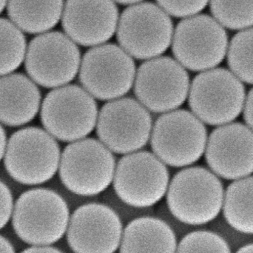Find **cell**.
Here are the masks:
<instances>
[{"label": "cell", "mask_w": 253, "mask_h": 253, "mask_svg": "<svg viewBox=\"0 0 253 253\" xmlns=\"http://www.w3.org/2000/svg\"><path fill=\"white\" fill-rule=\"evenodd\" d=\"M224 192L218 177L201 167L187 168L172 178L168 208L178 221L199 226L215 220L222 211Z\"/></svg>", "instance_id": "cell-1"}, {"label": "cell", "mask_w": 253, "mask_h": 253, "mask_svg": "<svg viewBox=\"0 0 253 253\" xmlns=\"http://www.w3.org/2000/svg\"><path fill=\"white\" fill-rule=\"evenodd\" d=\"M70 221L69 209L60 195L37 188L22 193L13 208V225L25 243L47 246L63 237Z\"/></svg>", "instance_id": "cell-2"}, {"label": "cell", "mask_w": 253, "mask_h": 253, "mask_svg": "<svg viewBox=\"0 0 253 253\" xmlns=\"http://www.w3.org/2000/svg\"><path fill=\"white\" fill-rule=\"evenodd\" d=\"M188 95L193 114L210 126H221L234 121L243 111L246 100L242 81L224 68H212L196 76Z\"/></svg>", "instance_id": "cell-3"}, {"label": "cell", "mask_w": 253, "mask_h": 253, "mask_svg": "<svg viewBox=\"0 0 253 253\" xmlns=\"http://www.w3.org/2000/svg\"><path fill=\"white\" fill-rule=\"evenodd\" d=\"M60 163V150L49 132L38 127L19 129L10 137L4 166L21 184L37 185L51 179Z\"/></svg>", "instance_id": "cell-4"}, {"label": "cell", "mask_w": 253, "mask_h": 253, "mask_svg": "<svg viewBox=\"0 0 253 253\" xmlns=\"http://www.w3.org/2000/svg\"><path fill=\"white\" fill-rule=\"evenodd\" d=\"M115 159L109 149L93 138L65 147L59 163L62 184L73 193L93 196L105 191L115 174Z\"/></svg>", "instance_id": "cell-5"}, {"label": "cell", "mask_w": 253, "mask_h": 253, "mask_svg": "<svg viewBox=\"0 0 253 253\" xmlns=\"http://www.w3.org/2000/svg\"><path fill=\"white\" fill-rule=\"evenodd\" d=\"M151 133L152 148L156 156L175 168L197 162L208 142L203 123L184 110H174L159 117Z\"/></svg>", "instance_id": "cell-6"}, {"label": "cell", "mask_w": 253, "mask_h": 253, "mask_svg": "<svg viewBox=\"0 0 253 253\" xmlns=\"http://www.w3.org/2000/svg\"><path fill=\"white\" fill-rule=\"evenodd\" d=\"M172 31V20L163 9L152 2L138 3L122 13L117 40L129 56L151 59L168 50Z\"/></svg>", "instance_id": "cell-7"}, {"label": "cell", "mask_w": 253, "mask_h": 253, "mask_svg": "<svg viewBox=\"0 0 253 253\" xmlns=\"http://www.w3.org/2000/svg\"><path fill=\"white\" fill-rule=\"evenodd\" d=\"M97 105L91 95L77 85L52 90L42 105L41 120L53 137L63 141L83 139L94 129Z\"/></svg>", "instance_id": "cell-8"}, {"label": "cell", "mask_w": 253, "mask_h": 253, "mask_svg": "<svg viewBox=\"0 0 253 253\" xmlns=\"http://www.w3.org/2000/svg\"><path fill=\"white\" fill-rule=\"evenodd\" d=\"M172 50L184 68L208 71L224 60L228 50V37L216 19L208 15H195L177 25Z\"/></svg>", "instance_id": "cell-9"}, {"label": "cell", "mask_w": 253, "mask_h": 253, "mask_svg": "<svg viewBox=\"0 0 253 253\" xmlns=\"http://www.w3.org/2000/svg\"><path fill=\"white\" fill-rule=\"evenodd\" d=\"M131 56L117 44L96 46L84 54L80 67L83 87L99 100H114L128 93L135 78Z\"/></svg>", "instance_id": "cell-10"}, {"label": "cell", "mask_w": 253, "mask_h": 253, "mask_svg": "<svg viewBox=\"0 0 253 253\" xmlns=\"http://www.w3.org/2000/svg\"><path fill=\"white\" fill-rule=\"evenodd\" d=\"M80 51L74 41L58 31L34 39L27 49L25 68L37 84L51 88L72 81L80 68Z\"/></svg>", "instance_id": "cell-11"}, {"label": "cell", "mask_w": 253, "mask_h": 253, "mask_svg": "<svg viewBox=\"0 0 253 253\" xmlns=\"http://www.w3.org/2000/svg\"><path fill=\"white\" fill-rule=\"evenodd\" d=\"M169 172L149 152H134L119 162L114 177L116 193L126 205L137 208L157 204L166 193Z\"/></svg>", "instance_id": "cell-12"}, {"label": "cell", "mask_w": 253, "mask_h": 253, "mask_svg": "<svg viewBox=\"0 0 253 253\" xmlns=\"http://www.w3.org/2000/svg\"><path fill=\"white\" fill-rule=\"evenodd\" d=\"M190 80L172 58L156 57L143 63L135 78V93L143 106L155 113L174 111L187 99Z\"/></svg>", "instance_id": "cell-13"}, {"label": "cell", "mask_w": 253, "mask_h": 253, "mask_svg": "<svg viewBox=\"0 0 253 253\" xmlns=\"http://www.w3.org/2000/svg\"><path fill=\"white\" fill-rule=\"evenodd\" d=\"M152 119L141 104L129 98L114 99L102 107L97 134L104 145L120 154L132 153L146 145Z\"/></svg>", "instance_id": "cell-14"}, {"label": "cell", "mask_w": 253, "mask_h": 253, "mask_svg": "<svg viewBox=\"0 0 253 253\" xmlns=\"http://www.w3.org/2000/svg\"><path fill=\"white\" fill-rule=\"evenodd\" d=\"M75 253H114L123 238V224L117 212L102 204H87L76 210L67 230Z\"/></svg>", "instance_id": "cell-15"}, {"label": "cell", "mask_w": 253, "mask_h": 253, "mask_svg": "<svg viewBox=\"0 0 253 253\" xmlns=\"http://www.w3.org/2000/svg\"><path fill=\"white\" fill-rule=\"evenodd\" d=\"M206 160L221 178L238 180L253 172V131L241 123L218 126L207 142Z\"/></svg>", "instance_id": "cell-16"}, {"label": "cell", "mask_w": 253, "mask_h": 253, "mask_svg": "<svg viewBox=\"0 0 253 253\" xmlns=\"http://www.w3.org/2000/svg\"><path fill=\"white\" fill-rule=\"evenodd\" d=\"M119 11L113 0H67L62 27L70 39L83 46L103 44L115 34Z\"/></svg>", "instance_id": "cell-17"}, {"label": "cell", "mask_w": 253, "mask_h": 253, "mask_svg": "<svg viewBox=\"0 0 253 253\" xmlns=\"http://www.w3.org/2000/svg\"><path fill=\"white\" fill-rule=\"evenodd\" d=\"M41 94L26 76L7 74L0 78V122L7 126L32 121L40 109Z\"/></svg>", "instance_id": "cell-18"}, {"label": "cell", "mask_w": 253, "mask_h": 253, "mask_svg": "<svg viewBox=\"0 0 253 253\" xmlns=\"http://www.w3.org/2000/svg\"><path fill=\"white\" fill-rule=\"evenodd\" d=\"M120 245V253H175L177 249L172 228L153 217H141L129 222Z\"/></svg>", "instance_id": "cell-19"}, {"label": "cell", "mask_w": 253, "mask_h": 253, "mask_svg": "<svg viewBox=\"0 0 253 253\" xmlns=\"http://www.w3.org/2000/svg\"><path fill=\"white\" fill-rule=\"evenodd\" d=\"M12 22L28 34H42L54 28L63 13V0H8Z\"/></svg>", "instance_id": "cell-20"}, {"label": "cell", "mask_w": 253, "mask_h": 253, "mask_svg": "<svg viewBox=\"0 0 253 253\" xmlns=\"http://www.w3.org/2000/svg\"><path fill=\"white\" fill-rule=\"evenodd\" d=\"M223 215L235 231L253 235V176L236 180L224 193Z\"/></svg>", "instance_id": "cell-21"}, {"label": "cell", "mask_w": 253, "mask_h": 253, "mask_svg": "<svg viewBox=\"0 0 253 253\" xmlns=\"http://www.w3.org/2000/svg\"><path fill=\"white\" fill-rule=\"evenodd\" d=\"M26 40L15 24L0 18V76L19 68L26 55Z\"/></svg>", "instance_id": "cell-22"}, {"label": "cell", "mask_w": 253, "mask_h": 253, "mask_svg": "<svg viewBox=\"0 0 253 253\" xmlns=\"http://www.w3.org/2000/svg\"><path fill=\"white\" fill-rule=\"evenodd\" d=\"M227 61L231 72L241 81L253 84V28L242 30L233 37Z\"/></svg>", "instance_id": "cell-23"}, {"label": "cell", "mask_w": 253, "mask_h": 253, "mask_svg": "<svg viewBox=\"0 0 253 253\" xmlns=\"http://www.w3.org/2000/svg\"><path fill=\"white\" fill-rule=\"evenodd\" d=\"M215 19L231 30H245L253 25V0H211Z\"/></svg>", "instance_id": "cell-24"}, {"label": "cell", "mask_w": 253, "mask_h": 253, "mask_svg": "<svg viewBox=\"0 0 253 253\" xmlns=\"http://www.w3.org/2000/svg\"><path fill=\"white\" fill-rule=\"evenodd\" d=\"M175 253H232L228 242L218 233L196 230L186 235Z\"/></svg>", "instance_id": "cell-25"}, {"label": "cell", "mask_w": 253, "mask_h": 253, "mask_svg": "<svg viewBox=\"0 0 253 253\" xmlns=\"http://www.w3.org/2000/svg\"><path fill=\"white\" fill-rule=\"evenodd\" d=\"M167 13L176 18H187L202 11L210 0H156Z\"/></svg>", "instance_id": "cell-26"}, {"label": "cell", "mask_w": 253, "mask_h": 253, "mask_svg": "<svg viewBox=\"0 0 253 253\" xmlns=\"http://www.w3.org/2000/svg\"><path fill=\"white\" fill-rule=\"evenodd\" d=\"M13 210L11 192L5 184L0 181V230L8 222Z\"/></svg>", "instance_id": "cell-27"}, {"label": "cell", "mask_w": 253, "mask_h": 253, "mask_svg": "<svg viewBox=\"0 0 253 253\" xmlns=\"http://www.w3.org/2000/svg\"><path fill=\"white\" fill-rule=\"evenodd\" d=\"M244 115L247 125L253 131V88L250 91L245 100Z\"/></svg>", "instance_id": "cell-28"}, {"label": "cell", "mask_w": 253, "mask_h": 253, "mask_svg": "<svg viewBox=\"0 0 253 253\" xmlns=\"http://www.w3.org/2000/svg\"><path fill=\"white\" fill-rule=\"evenodd\" d=\"M21 253H63L59 250L48 246H36L25 250Z\"/></svg>", "instance_id": "cell-29"}, {"label": "cell", "mask_w": 253, "mask_h": 253, "mask_svg": "<svg viewBox=\"0 0 253 253\" xmlns=\"http://www.w3.org/2000/svg\"><path fill=\"white\" fill-rule=\"evenodd\" d=\"M0 253H15L10 242L1 236H0Z\"/></svg>", "instance_id": "cell-30"}, {"label": "cell", "mask_w": 253, "mask_h": 253, "mask_svg": "<svg viewBox=\"0 0 253 253\" xmlns=\"http://www.w3.org/2000/svg\"><path fill=\"white\" fill-rule=\"evenodd\" d=\"M6 150V135L2 126H0V161L2 159Z\"/></svg>", "instance_id": "cell-31"}, {"label": "cell", "mask_w": 253, "mask_h": 253, "mask_svg": "<svg viewBox=\"0 0 253 253\" xmlns=\"http://www.w3.org/2000/svg\"><path fill=\"white\" fill-rule=\"evenodd\" d=\"M236 253H253V242L244 245Z\"/></svg>", "instance_id": "cell-32"}, {"label": "cell", "mask_w": 253, "mask_h": 253, "mask_svg": "<svg viewBox=\"0 0 253 253\" xmlns=\"http://www.w3.org/2000/svg\"><path fill=\"white\" fill-rule=\"evenodd\" d=\"M114 1H117V2L120 3V4H129L140 2V1H143V0H114Z\"/></svg>", "instance_id": "cell-33"}, {"label": "cell", "mask_w": 253, "mask_h": 253, "mask_svg": "<svg viewBox=\"0 0 253 253\" xmlns=\"http://www.w3.org/2000/svg\"><path fill=\"white\" fill-rule=\"evenodd\" d=\"M8 0H0V13L4 10V7L7 4Z\"/></svg>", "instance_id": "cell-34"}]
</instances>
